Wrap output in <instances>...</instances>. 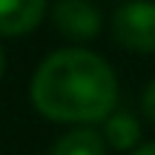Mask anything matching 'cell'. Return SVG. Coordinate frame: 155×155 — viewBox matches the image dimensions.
<instances>
[{
  "instance_id": "obj_6",
  "label": "cell",
  "mask_w": 155,
  "mask_h": 155,
  "mask_svg": "<svg viewBox=\"0 0 155 155\" xmlns=\"http://www.w3.org/2000/svg\"><path fill=\"white\" fill-rule=\"evenodd\" d=\"M49 155H106V141L92 127H75L55 141Z\"/></svg>"
},
{
  "instance_id": "obj_9",
  "label": "cell",
  "mask_w": 155,
  "mask_h": 155,
  "mask_svg": "<svg viewBox=\"0 0 155 155\" xmlns=\"http://www.w3.org/2000/svg\"><path fill=\"white\" fill-rule=\"evenodd\" d=\"M3 72H6V55H3V46H0V81H3Z\"/></svg>"
},
{
  "instance_id": "obj_8",
  "label": "cell",
  "mask_w": 155,
  "mask_h": 155,
  "mask_svg": "<svg viewBox=\"0 0 155 155\" xmlns=\"http://www.w3.org/2000/svg\"><path fill=\"white\" fill-rule=\"evenodd\" d=\"M129 155H155V141H152V144L138 147V150H135V152H129Z\"/></svg>"
},
{
  "instance_id": "obj_5",
  "label": "cell",
  "mask_w": 155,
  "mask_h": 155,
  "mask_svg": "<svg viewBox=\"0 0 155 155\" xmlns=\"http://www.w3.org/2000/svg\"><path fill=\"white\" fill-rule=\"evenodd\" d=\"M104 141L118 152H129V150H138L141 144V124L135 115L129 112H112L109 118L104 121Z\"/></svg>"
},
{
  "instance_id": "obj_7",
  "label": "cell",
  "mask_w": 155,
  "mask_h": 155,
  "mask_svg": "<svg viewBox=\"0 0 155 155\" xmlns=\"http://www.w3.org/2000/svg\"><path fill=\"white\" fill-rule=\"evenodd\" d=\"M141 109H144V118L155 127V78L147 83L144 95H141Z\"/></svg>"
},
{
  "instance_id": "obj_1",
  "label": "cell",
  "mask_w": 155,
  "mask_h": 155,
  "mask_svg": "<svg viewBox=\"0 0 155 155\" xmlns=\"http://www.w3.org/2000/svg\"><path fill=\"white\" fill-rule=\"evenodd\" d=\"M29 101L49 121L98 124L118 104V78L104 58L89 49H58L35 69Z\"/></svg>"
},
{
  "instance_id": "obj_4",
  "label": "cell",
  "mask_w": 155,
  "mask_h": 155,
  "mask_svg": "<svg viewBox=\"0 0 155 155\" xmlns=\"http://www.w3.org/2000/svg\"><path fill=\"white\" fill-rule=\"evenodd\" d=\"M49 0H0V35L23 38L43 20Z\"/></svg>"
},
{
  "instance_id": "obj_3",
  "label": "cell",
  "mask_w": 155,
  "mask_h": 155,
  "mask_svg": "<svg viewBox=\"0 0 155 155\" xmlns=\"http://www.w3.org/2000/svg\"><path fill=\"white\" fill-rule=\"evenodd\" d=\"M49 17H52V26L66 40H75V43L95 40L104 29L101 9L92 0H58L52 6Z\"/></svg>"
},
{
  "instance_id": "obj_2",
  "label": "cell",
  "mask_w": 155,
  "mask_h": 155,
  "mask_svg": "<svg viewBox=\"0 0 155 155\" xmlns=\"http://www.w3.org/2000/svg\"><path fill=\"white\" fill-rule=\"evenodd\" d=\"M112 35L129 52L155 55V0H129L112 15Z\"/></svg>"
}]
</instances>
